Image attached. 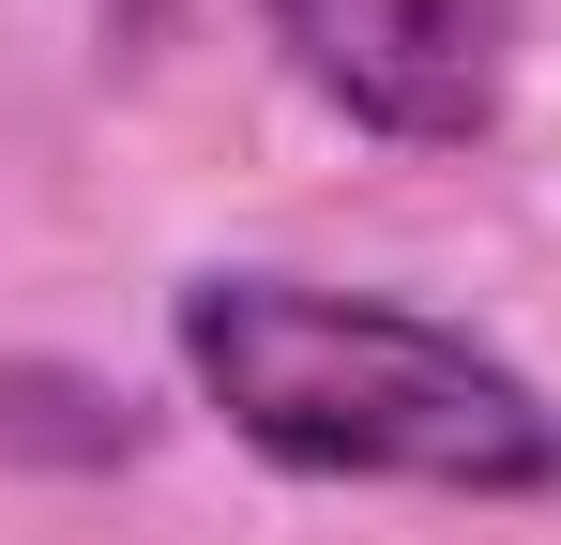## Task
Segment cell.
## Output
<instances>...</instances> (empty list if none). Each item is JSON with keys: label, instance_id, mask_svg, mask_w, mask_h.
Listing matches in <instances>:
<instances>
[{"label": "cell", "instance_id": "6da1fadb", "mask_svg": "<svg viewBox=\"0 0 561 545\" xmlns=\"http://www.w3.org/2000/svg\"><path fill=\"white\" fill-rule=\"evenodd\" d=\"M183 394L288 485H410V500H561V394L440 303L334 272H183L168 303Z\"/></svg>", "mask_w": 561, "mask_h": 545}, {"label": "cell", "instance_id": "7a4b0ae2", "mask_svg": "<svg viewBox=\"0 0 561 545\" xmlns=\"http://www.w3.org/2000/svg\"><path fill=\"white\" fill-rule=\"evenodd\" d=\"M259 31L379 152H485L516 106V0H259Z\"/></svg>", "mask_w": 561, "mask_h": 545}]
</instances>
